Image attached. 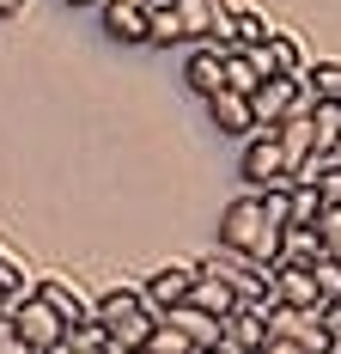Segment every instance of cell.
I'll list each match as a JSON object with an SVG mask.
<instances>
[{"instance_id": "d6986e66", "label": "cell", "mask_w": 341, "mask_h": 354, "mask_svg": "<svg viewBox=\"0 0 341 354\" xmlns=\"http://www.w3.org/2000/svg\"><path fill=\"white\" fill-rule=\"evenodd\" d=\"M189 306H202V312H213V318H226V312H238V293L195 263V293H189Z\"/></svg>"}, {"instance_id": "4dcf8cb0", "label": "cell", "mask_w": 341, "mask_h": 354, "mask_svg": "<svg viewBox=\"0 0 341 354\" xmlns=\"http://www.w3.org/2000/svg\"><path fill=\"white\" fill-rule=\"evenodd\" d=\"M323 330H329V342L341 348V299H329V306H323Z\"/></svg>"}, {"instance_id": "7a4b0ae2", "label": "cell", "mask_w": 341, "mask_h": 354, "mask_svg": "<svg viewBox=\"0 0 341 354\" xmlns=\"http://www.w3.org/2000/svg\"><path fill=\"white\" fill-rule=\"evenodd\" d=\"M92 318L104 324V336H110V354H128V348H146V336H153L159 312L146 306V293H140V287H110V293H98Z\"/></svg>"}, {"instance_id": "9c48e42d", "label": "cell", "mask_w": 341, "mask_h": 354, "mask_svg": "<svg viewBox=\"0 0 341 354\" xmlns=\"http://www.w3.org/2000/svg\"><path fill=\"white\" fill-rule=\"evenodd\" d=\"M31 287H37V299L68 324V330H73V324H92V306H98V299H86V287H79V281H68V275H37Z\"/></svg>"}, {"instance_id": "e0dca14e", "label": "cell", "mask_w": 341, "mask_h": 354, "mask_svg": "<svg viewBox=\"0 0 341 354\" xmlns=\"http://www.w3.org/2000/svg\"><path fill=\"white\" fill-rule=\"evenodd\" d=\"M98 25L116 43H146V6H128V0H104L98 6Z\"/></svg>"}, {"instance_id": "f35d334b", "label": "cell", "mask_w": 341, "mask_h": 354, "mask_svg": "<svg viewBox=\"0 0 341 354\" xmlns=\"http://www.w3.org/2000/svg\"><path fill=\"white\" fill-rule=\"evenodd\" d=\"M128 6H153V0H128Z\"/></svg>"}, {"instance_id": "f1b7e54d", "label": "cell", "mask_w": 341, "mask_h": 354, "mask_svg": "<svg viewBox=\"0 0 341 354\" xmlns=\"http://www.w3.org/2000/svg\"><path fill=\"white\" fill-rule=\"evenodd\" d=\"M311 269H317V287H323V299H341V263H329V257H317Z\"/></svg>"}, {"instance_id": "5bb4252c", "label": "cell", "mask_w": 341, "mask_h": 354, "mask_svg": "<svg viewBox=\"0 0 341 354\" xmlns=\"http://www.w3.org/2000/svg\"><path fill=\"white\" fill-rule=\"evenodd\" d=\"M226 348L232 354H262L269 348V312H256V306H238V312H226Z\"/></svg>"}, {"instance_id": "ac0fdd59", "label": "cell", "mask_w": 341, "mask_h": 354, "mask_svg": "<svg viewBox=\"0 0 341 354\" xmlns=\"http://www.w3.org/2000/svg\"><path fill=\"white\" fill-rule=\"evenodd\" d=\"M317 257H323L317 226H286V232H280V257H274V269H311Z\"/></svg>"}, {"instance_id": "1f68e13d", "label": "cell", "mask_w": 341, "mask_h": 354, "mask_svg": "<svg viewBox=\"0 0 341 354\" xmlns=\"http://www.w3.org/2000/svg\"><path fill=\"white\" fill-rule=\"evenodd\" d=\"M0 354H37V348H31V342H19V330H12V336L0 342Z\"/></svg>"}, {"instance_id": "277c9868", "label": "cell", "mask_w": 341, "mask_h": 354, "mask_svg": "<svg viewBox=\"0 0 341 354\" xmlns=\"http://www.w3.org/2000/svg\"><path fill=\"white\" fill-rule=\"evenodd\" d=\"M6 312H12V330H19V342H31L37 354H55V348H61L68 324H61L49 306H43V299H37V287H19V293L6 299Z\"/></svg>"}, {"instance_id": "d590c367", "label": "cell", "mask_w": 341, "mask_h": 354, "mask_svg": "<svg viewBox=\"0 0 341 354\" xmlns=\"http://www.w3.org/2000/svg\"><path fill=\"white\" fill-rule=\"evenodd\" d=\"M68 6H92V12H98V6H104V0H68Z\"/></svg>"}, {"instance_id": "83f0119b", "label": "cell", "mask_w": 341, "mask_h": 354, "mask_svg": "<svg viewBox=\"0 0 341 354\" xmlns=\"http://www.w3.org/2000/svg\"><path fill=\"white\" fill-rule=\"evenodd\" d=\"M317 239H323V257L341 263V208H323V214H317Z\"/></svg>"}, {"instance_id": "d6a6232c", "label": "cell", "mask_w": 341, "mask_h": 354, "mask_svg": "<svg viewBox=\"0 0 341 354\" xmlns=\"http://www.w3.org/2000/svg\"><path fill=\"white\" fill-rule=\"evenodd\" d=\"M25 6H31V0H0V19H19Z\"/></svg>"}, {"instance_id": "8fae6325", "label": "cell", "mask_w": 341, "mask_h": 354, "mask_svg": "<svg viewBox=\"0 0 341 354\" xmlns=\"http://www.w3.org/2000/svg\"><path fill=\"white\" fill-rule=\"evenodd\" d=\"M250 62H256L262 80H299V73H305V55H299V43L286 31H269V43L250 49Z\"/></svg>"}, {"instance_id": "603a6c76", "label": "cell", "mask_w": 341, "mask_h": 354, "mask_svg": "<svg viewBox=\"0 0 341 354\" xmlns=\"http://www.w3.org/2000/svg\"><path fill=\"white\" fill-rule=\"evenodd\" d=\"M262 86V73H256V62H250V49H226V92H256Z\"/></svg>"}, {"instance_id": "ffe728a7", "label": "cell", "mask_w": 341, "mask_h": 354, "mask_svg": "<svg viewBox=\"0 0 341 354\" xmlns=\"http://www.w3.org/2000/svg\"><path fill=\"white\" fill-rule=\"evenodd\" d=\"M317 214H323V189L311 177H293L286 183V226H317Z\"/></svg>"}, {"instance_id": "5b68a950", "label": "cell", "mask_w": 341, "mask_h": 354, "mask_svg": "<svg viewBox=\"0 0 341 354\" xmlns=\"http://www.w3.org/2000/svg\"><path fill=\"white\" fill-rule=\"evenodd\" d=\"M238 171L250 189H286L293 177H286V159H280V141H274V129H256L238 153Z\"/></svg>"}, {"instance_id": "52a82bcc", "label": "cell", "mask_w": 341, "mask_h": 354, "mask_svg": "<svg viewBox=\"0 0 341 354\" xmlns=\"http://www.w3.org/2000/svg\"><path fill=\"white\" fill-rule=\"evenodd\" d=\"M269 336L293 342L299 354H335L329 330H323V312H299V306H274V312H269Z\"/></svg>"}, {"instance_id": "6da1fadb", "label": "cell", "mask_w": 341, "mask_h": 354, "mask_svg": "<svg viewBox=\"0 0 341 354\" xmlns=\"http://www.w3.org/2000/svg\"><path fill=\"white\" fill-rule=\"evenodd\" d=\"M280 232H286V189H250L220 214V245L262 269H274V257H280Z\"/></svg>"}, {"instance_id": "9a60e30c", "label": "cell", "mask_w": 341, "mask_h": 354, "mask_svg": "<svg viewBox=\"0 0 341 354\" xmlns=\"http://www.w3.org/2000/svg\"><path fill=\"white\" fill-rule=\"evenodd\" d=\"M159 318L177 324V330L189 336V348H195V354H202V348H220V342H226V324L213 318V312H202V306H189V299H183V306H170V312H159Z\"/></svg>"}, {"instance_id": "4fadbf2b", "label": "cell", "mask_w": 341, "mask_h": 354, "mask_svg": "<svg viewBox=\"0 0 341 354\" xmlns=\"http://www.w3.org/2000/svg\"><path fill=\"white\" fill-rule=\"evenodd\" d=\"M207 122H213L220 135H232V141H250V135H256V110H250L244 92H213V98H207Z\"/></svg>"}, {"instance_id": "484cf974", "label": "cell", "mask_w": 341, "mask_h": 354, "mask_svg": "<svg viewBox=\"0 0 341 354\" xmlns=\"http://www.w3.org/2000/svg\"><path fill=\"white\" fill-rule=\"evenodd\" d=\"M232 43H238V49L269 43V19H262V12H232Z\"/></svg>"}, {"instance_id": "e575fe53", "label": "cell", "mask_w": 341, "mask_h": 354, "mask_svg": "<svg viewBox=\"0 0 341 354\" xmlns=\"http://www.w3.org/2000/svg\"><path fill=\"white\" fill-rule=\"evenodd\" d=\"M6 336H12V312H0V342H6Z\"/></svg>"}, {"instance_id": "7402d4cb", "label": "cell", "mask_w": 341, "mask_h": 354, "mask_svg": "<svg viewBox=\"0 0 341 354\" xmlns=\"http://www.w3.org/2000/svg\"><path fill=\"white\" fill-rule=\"evenodd\" d=\"M146 43H159V49L183 43V19H177L170 0H153V6H146Z\"/></svg>"}, {"instance_id": "7c38bea8", "label": "cell", "mask_w": 341, "mask_h": 354, "mask_svg": "<svg viewBox=\"0 0 341 354\" xmlns=\"http://www.w3.org/2000/svg\"><path fill=\"white\" fill-rule=\"evenodd\" d=\"M183 80H189V92L195 98H213V92H226V49H213V43H195L189 49V62H183Z\"/></svg>"}, {"instance_id": "8992f818", "label": "cell", "mask_w": 341, "mask_h": 354, "mask_svg": "<svg viewBox=\"0 0 341 354\" xmlns=\"http://www.w3.org/2000/svg\"><path fill=\"white\" fill-rule=\"evenodd\" d=\"M250 110H256V129H280L286 116L311 110V92H305V80H262L250 92Z\"/></svg>"}, {"instance_id": "ab89813d", "label": "cell", "mask_w": 341, "mask_h": 354, "mask_svg": "<svg viewBox=\"0 0 341 354\" xmlns=\"http://www.w3.org/2000/svg\"><path fill=\"white\" fill-rule=\"evenodd\" d=\"M128 354H146V348H128Z\"/></svg>"}, {"instance_id": "cb8c5ba5", "label": "cell", "mask_w": 341, "mask_h": 354, "mask_svg": "<svg viewBox=\"0 0 341 354\" xmlns=\"http://www.w3.org/2000/svg\"><path fill=\"white\" fill-rule=\"evenodd\" d=\"M104 348H110V336H104V324L92 318V324H73L55 354H104Z\"/></svg>"}, {"instance_id": "4316f807", "label": "cell", "mask_w": 341, "mask_h": 354, "mask_svg": "<svg viewBox=\"0 0 341 354\" xmlns=\"http://www.w3.org/2000/svg\"><path fill=\"white\" fill-rule=\"evenodd\" d=\"M311 183L323 189V208H341V159H317Z\"/></svg>"}, {"instance_id": "60d3db41", "label": "cell", "mask_w": 341, "mask_h": 354, "mask_svg": "<svg viewBox=\"0 0 341 354\" xmlns=\"http://www.w3.org/2000/svg\"><path fill=\"white\" fill-rule=\"evenodd\" d=\"M104 354H110V348H104Z\"/></svg>"}, {"instance_id": "836d02e7", "label": "cell", "mask_w": 341, "mask_h": 354, "mask_svg": "<svg viewBox=\"0 0 341 354\" xmlns=\"http://www.w3.org/2000/svg\"><path fill=\"white\" fill-rule=\"evenodd\" d=\"M262 354H299V348H293V342H280V336H269V348H262Z\"/></svg>"}, {"instance_id": "30bf717a", "label": "cell", "mask_w": 341, "mask_h": 354, "mask_svg": "<svg viewBox=\"0 0 341 354\" xmlns=\"http://www.w3.org/2000/svg\"><path fill=\"white\" fill-rule=\"evenodd\" d=\"M140 293H146V306H153V312L183 306V299L195 293V263H165V269H153V275L140 281Z\"/></svg>"}, {"instance_id": "44dd1931", "label": "cell", "mask_w": 341, "mask_h": 354, "mask_svg": "<svg viewBox=\"0 0 341 354\" xmlns=\"http://www.w3.org/2000/svg\"><path fill=\"white\" fill-rule=\"evenodd\" d=\"M305 92L311 104H341V62H305Z\"/></svg>"}, {"instance_id": "3957f363", "label": "cell", "mask_w": 341, "mask_h": 354, "mask_svg": "<svg viewBox=\"0 0 341 354\" xmlns=\"http://www.w3.org/2000/svg\"><path fill=\"white\" fill-rule=\"evenodd\" d=\"M207 275H220V281L238 293V306H256V312H274L280 299H274V269H262V263H250V257H238V250H213V257H202Z\"/></svg>"}, {"instance_id": "d4e9b609", "label": "cell", "mask_w": 341, "mask_h": 354, "mask_svg": "<svg viewBox=\"0 0 341 354\" xmlns=\"http://www.w3.org/2000/svg\"><path fill=\"white\" fill-rule=\"evenodd\" d=\"M146 354H195V348H189V336H183L170 318H159V324H153V336H146Z\"/></svg>"}, {"instance_id": "2e32d148", "label": "cell", "mask_w": 341, "mask_h": 354, "mask_svg": "<svg viewBox=\"0 0 341 354\" xmlns=\"http://www.w3.org/2000/svg\"><path fill=\"white\" fill-rule=\"evenodd\" d=\"M274 299L280 306H299V312H323V287H317V269H274Z\"/></svg>"}, {"instance_id": "74e56055", "label": "cell", "mask_w": 341, "mask_h": 354, "mask_svg": "<svg viewBox=\"0 0 341 354\" xmlns=\"http://www.w3.org/2000/svg\"><path fill=\"white\" fill-rule=\"evenodd\" d=\"M6 299H12V293H6V287H0V312H6Z\"/></svg>"}, {"instance_id": "8d00e7d4", "label": "cell", "mask_w": 341, "mask_h": 354, "mask_svg": "<svg viewBox=\"0 0 341 354\" xmlns=\"http://www.w3.org/2000/svg\"><path fill=\"white\" fill-rule=\"evenodd\" d=\"M202 354H232V348H226V342H220V348H202Z\"/></svg>"}, {"instance_id": "f546056e", "label": "cell", "mask_w": 341, "mask_h": 354, "mask_svg": "<svg viewBox=\"0 0 341 354\" xmlns=\"http://www.w3.org/2000/svg\"><path fill=\"white\" fill-rule=\"evenodd\" d=\"M0 287H6V293H19V287H25V269H19L6 250H0Z\"/></svg>"}, {"instance_id": "ba28073f", "label": "cell", "mask_w": 341, "mask_h": 354, "mask_svg": "<svg viewBox=\"0 0 341 354\" xmlns=\"http://www.w3.org/2000/svg\"><path fill=\"white\" fill-rule=\"evenodd\" d=\"M274 141H280V159H286V177H311L317 171V129H311V110L305 116H286L280 129H274Z\"/></svg>"}]
</instances>
